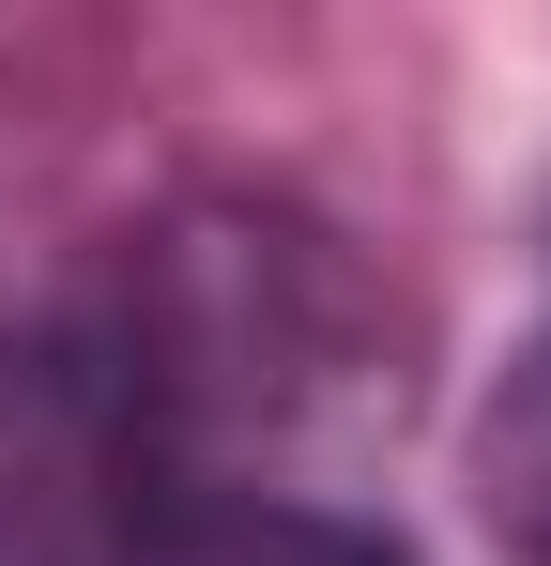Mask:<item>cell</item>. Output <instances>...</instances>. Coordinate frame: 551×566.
Returning a JSON list of instances; mask_svg holds the SVG:
<instances>
[{"label":"cell","instance_id":"obj_1","mask_svg":"<svg viewBox=\"0 0 551 566\" xmlns=\"http://www.w3.org/2000/svg\"><path fill=\"white\" fill-rule=\"evenodd\" d=\"M0 566H184V368L138 322L0 337Z\"/></svg>","mask_w":551,"mask_h":566},{"label":"cell","instance_id":"obj_3","mask_svg":"<svg viewBox=\"0 0 551 566\" xmlns=\"http://www.w3.org/2000/svg\"><path fill=\"white\" fill-rule=\"evenodd\" d=\"M230 566H414V536L398 521H353V505H261L230 536Z\"/></svg>","mask_w":551,"mask_h":566},{"label":"cell","instance_id":"obj_2","mask_svg":"<svg viewBox=\"0 0 551 566\" xmlns=\"http://www.w3.org/2000/svg\"><path fill=\"white\" fill-rule=\"evenodd\" d=\"M475 505L521 566H551V337H521L506 382L475 398Z\"/></svg>","mask_w":551,"mask_h":566}]
</instances>
